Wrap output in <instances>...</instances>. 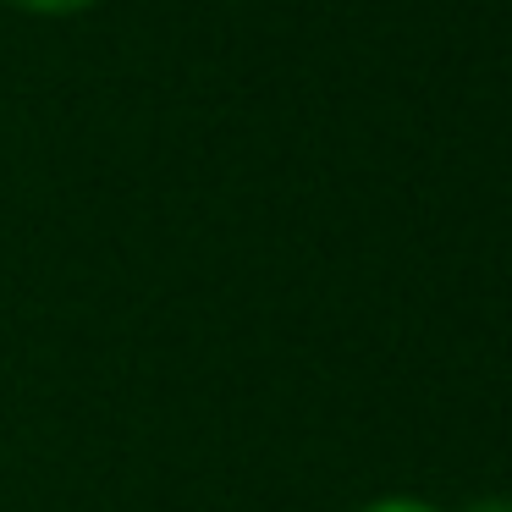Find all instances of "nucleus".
I'll list each match as a JSON object with an SVG mask.
<instances>
[{
  "label": "nucleus",
  "mask_w": 512,
  "mask_h": 512,
  "mask_svg": "<svg viewBox=\"0 0 512 512\" xmlns=\"http://www.w3.org/2000/svg\"><path fill=\"white\" fill-rule=\"evenodd\" d=\"M12 6H23V12H39V17H67V12H83V6H94V0H12Z\"/></svg>",
  "instance_id": "f257e3e1"
},
{
  "label": "nucleus",
  "mask_w": 512,
  "mask_h": 512,
  "mask_svg": "<svg viewBox=\"0 0 512 512\" xmlns=\"http://www.w3.org/2000/svg\"><path fill=\"white\" fill-rule=\"evenodd\" d=\"M358 512H441V507H424V501H408V496H380V501H369V507H358Z\"/></svg>",
  "instance_id": "f03ea898"
},
{
  "label": "nucleus",
  "mask_w": 512,
  "mask_h": 512,
  "mask_svg": "<svg viewBox=\"0 0 512 512\" xmlns=\"http://www.w3.org/2000/svg\"><path fill=\"white\" fill-rule=\"evenodd\" d=\"M468 512H512V501L507 496H490V501H479V507H468Z\"/></svg>",
  "instance_id": "7ed1b4c3"
}]
</instances>
